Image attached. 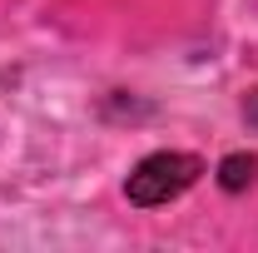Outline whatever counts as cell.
<instances>
[{
	"label": "cell",
	"instance_id": "obj_3",
	"mask_svg": "<svg viewBox=\"0 0 258 253\" xmlns=\"http://www.w3.org/2000/svg\"><path fill=\"white\" fill-rule=\"evenodd\" d=\"M243 114H248V124L258 129V90H253V95H248V104H243Z\"/></svg>",
	"mask_w": 258,
	"mask_h": 253
},
{
	"label": "cell",
	"instance_id": "obj_2",
	"mask_svg": "<svg viewBox=\"0 0 258 253\" xmlns=\"http://www.w3.org/2000/svg\"><path fill=\"white\" fill-rule=\"evenodd\" d=\"M253 169H258V159H248V154H228L224 164H219V184L238 194L248 179H253Z\"/></svg>",
	"mask_w": 258,
	"mask_h": 253
},
{
	"label": "cell",
	"instance_id": "obj_1",
	"mask_svg": "<svg viewBox=\"0 0 258 253\" xmlns=\"http://www.w3.org/2000/svg\"><path fill=\"white\" fill-rule=\"evenodd\" d=\"M199 174H204V164L194 154H179V149H159V154L139 159L134 164V174H129V204H139V209H159L169 199H179L184 189L199 184Z\"/></svg>",
	"mask_w": 258,
	"mask_h": 253
}]
</instances>
